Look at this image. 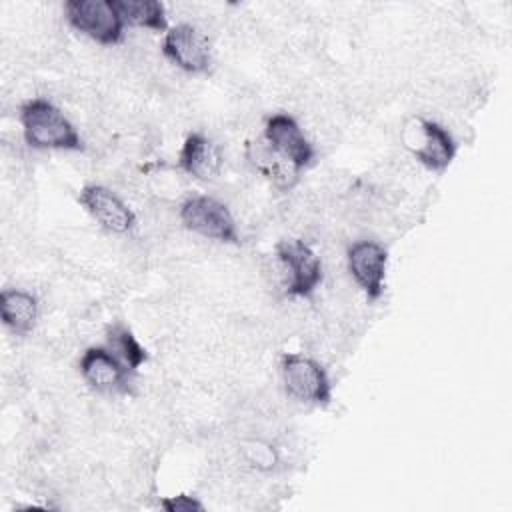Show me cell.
Instances as JSON below:
<instances>
[{
    "label": "cell",
    "instance_id": "cell-1",
    "mask_svg": "<svg viewBox=\"0 0 512 512\" xmlns=\"http://www.w3.org/2000/svg\"><path fill=\"white\" fill-rule=\"evenodd\" d=\"M18 118L24 142L36 150H84V140L70 118L44 96L30 98L20 104Z\"/></svg>",
    "mask_w": 512,
    "mask_h": 512
},
{
    "label": "cell",
    "instance_id": "cell-2",
    "mask_svg": "<svg viewBox=\"0 0 512 512\" xmlns=\"http://www.w3.org/2000/svg\"><path fill=\"white\" fill-rule=\"evenodd\" d=\"M404 150L424 168L442 172L456 156V140L450 130L436 120L410 116L400 130Z\"/></svg>",
    "mask_w": 512,
    "mask_h": 512
},
{
    "label": "cell",
    "instance_id": "cell-3",
    "mask_svg": "<svg viewBox=\"0 0 512 512\" xmlns=\"http://www.w3.org/2000/svg\"><path fill=\"white\" fill-rule=\"evenodd\" d=\"M178 218L186 230L202 238L224 244H240L238 224L230 208L210 194L186 196L178 208Z\"/></svg>",
    "mask_w": 512,
    "mask_h": 512
},
{
    "label": "cell",
    "instance_id": "cell-4",
    "mask_svg": "<svg viewBox=\"0 0 512 512\" xmlns=\"http://www.w3.org/2000/svg\"><path fill=\"white\" fill-rule=\"evenodd\" d=\"M276 260L284 274V290L294 298H308L324 278L320 256L304 238H284L276 244Z\"/></svg>",
    "mask_w": 512,
    "mask_h": 512
},
{
    "label": "cell",
    "instance_id": "cell-5",
    "mask_svg": "<svg viewBox=\"0 0 512 512\" xmlns=\"http://www.w3.org/2000/svg\"><path fill=\"white\" fill-rule=\"evenodd\" d=\"M64 20L100 46H118L124 40V22L114 0H68Z\"/></svg>",
    "mask_w": 512,
    "mask_h": 512
},
{
    "label": "cell",
    "instance_id": "cell-6",
    "mask_svg": "<svg viewBox=\"0 0 512 512\" xmlns=\"http://www.w3.org/2000/svg\"><path fill=\"white\" fill-rule=\"evenodd\" d=\"M280 376L284 390L290 398L314 404L328 406L332 400V384L324 366L306 354L286 352L280 358Z\"/></svg>",
    "mask_w": 512,
    "mask_h": 512
},
{
    "label": "cell",
    "instance_id": "cell-7",
    "mask_svg": "<svg viewBox=\"0 0 512 512\" xmlns=\"http://www.w3.org/2000/svg\"><path fill=\"white\" fill-rule=\"evenodd\" d=\"M160 52L170 64L188 74H202L212 64L208 34L192 22H180L168 28L164 32Z\"/></svg>",
    "mask_w": 512,
    "mask_h": 512
},
{
    "label": "cell",
    "instance_id": "cell-8",
    "mask_svg": "<svg viewBox=\"0 0 512 512\" xmlns=\"http://www.w3.org/2000/svg\"><path fill=\"white\" fill-rule=\"evenodd\" d=\"M264 142L296 170L308 168L316 158L314 144L288 112H274L264 120Z\"/></svg>",
    "mask_w": 512,
    "mask_h": 512
},
{
    "label": "cell",
    "instance_id": "cell-9",
    "mask_svg": "<svg viewBox=\"0 0 512 512\" xmlns=\"http://www.w3.org/2000/svg\"><path fill=\"white\" fill-rule=\"evenodd\" d=\"M388 266V250L376 240H356L346 250V268L354 284L366 294L370 302H376L384 294Z\"/></svg>",
    "mask_w": 512,
    "mask_h": 512
},
{
    "label": "cell",
    "instance_id": "cell-10",
    "mask_svg": "<svg viewBox=\"0 0 512 512\" xmlns=\"http://www.w3.org/2000/svg\"><path fill=\"white\" fill-rule=\"evenodd\" d=\"M84 210L110 234H130L136 230L138 220L134 210L108 186L86 184L78 194Z\"/></svg>",
    "mask_w": 512,
    "mask_h": 512
},
{
    "label": "cell",
    "instance_id": "cell-11",
    "mask_svg": "<svg viewBox=\"0 0 512 512\" xmlns=\"http://www.w3.org/2000/svg\"><path fill=\"white\" fill-rule=\"evenodd\" d=\"M78 370L82 380L98 392L124 394L130 390L132 372L108 346L86 348L80 356Z\"/></svg>",
    "mask_w": 512,
    "mask_h": 512
},
{
    "label": "cell",
    "instance_id": "cell-12",
    "mask_svg": "<svg viewBox=\"0 0 512 512\" xmlns=\"http://www.w3.org/2000/svg\"><path fill=\"white\" fill-rule=\"evenodd\" d=\"M224 164L222 150L204 132H190L178 154V168L200 182H210L220 176Z\"/></svg>",
    "mask_w": 512,
    "mask_h": 512
},
{
    "label": "cell",
    "instance_id": "cell-13",
    "mask_svg": "<svg viewBox=\"0 0 512 512\" xmlns=\"http://www.w3.org/2000/svg\"><path fill=\"white\" fill-rule=\"evenodd\" d=\"M40 316L38 298L24 288H4L0 292L2 324L16 336H26L34 330Z\"/></svg>",
    "mask_w": 512,
    "mask_h": 512
},
{
    "label": "cell",
    "instance_id": "cell-14",
    "mask_svg": "<svg viewBox=\"0 0 512 512\" xmlns=\"http://www.w3.org/2000/svg\"><path fill=\"white\" fill-rule=\"evenodd\" d=\"M124 26H134L152 32L168 30L166 6L158 0H114Z\"/></svg>",
    "mask_w": 512,
    "mask_h": 512
},
{
    "label": "cell",
    "instance_id": "cell-15",
    "mask_svg": "<svg viewBox=\"0 0 512 512\" xmlns=\"http://www.w3.org/2000/svg\"><path fill=\"white\" fill-rule=\"evenodd\" d=\"M106 346L122 360V364L132 374H136L138 368L148 360L146 348L140 344L134 332L122 322H114L106 328Z\"/></svg>",
    "mask_w": 512,
    "mask_h": 512
},
{
    "label": "cell",
    "instance_id": "cell-16",
    "mask_svg": "<svg viewBox=\"0 0 512 512\" xmlns=\"http://www.w3.org/2000/svg\"><path fill=\"white\" fill-rule=\"evenodd\" d=\"M238 456L244 466L258 472H272L280 464L278 448L262 436L242 438L238 444Z\"/></svg>",
    "mask_w": 512,
    "mask_h": 512
},
{
    "label": "cell",
    "instance_id": "cell-17",
    "mask_svg": "<svg viewBox=\"0 0 512 512\" xmlns=\"http://www.w3.org/2000/svg\"><path fill=\"white\" fill-rule=\"evenodd\" d=\"M160 508L166 512H202L204 504L188 494H178V496H166L160 500Z\"/></svg>",
    "mask_w": 512,
    "mask_h": 512
}]
</instances>
